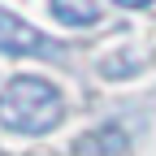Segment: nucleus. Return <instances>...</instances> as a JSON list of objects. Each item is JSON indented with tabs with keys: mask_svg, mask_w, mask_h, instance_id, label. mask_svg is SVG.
Listing matches in <instances>:
<instances>
[{
	"mask_svg": "<svg viewBox=\"0 0 156 156\" xmlns=\"http://www.w3.org/2000/svg\"><path fill=\"white\" fill-rule=\"evenodd\" d=\"M52 13H56V22H65V26H95L100 22V9H95L91 0H52Z\"/></svg>",
	"mask_w": 156,
	"mask_h": 156,
	"instance_id": "3",
	"label": "nucleus"
},
{
	"mask_svg": "<svg viewBox=\"0 0 156 156\" xmlns=\"http://www.w3.org/2000/svg\"><path fill=\"white\" fill-rule=\"evenodd\" d=\"M65 117V100L48 78H35V74H17L13 83L0 95V122L5 130L17 134H48L61 126Z\"/></svg>",
	"mask_w": 156,
	"mask_h": 156,
	"instance_id": "1",
	"label": "nucleus"
},
{
	"mask_svg": "<svg viewBox=\"0 0 156 156\" xmlns=\"http://www.w3.org/2000/svg\"><path fill=\"white\" fill-rule=\"evenodd\" d=\"M0 52H9V56H56V44L44 30H35L30 22H22L17 13L0 9Z\"/></svg>",
	"mask_w": 156,
	"mask_h": 156,
	"instance_id": "2",
	"label": "nucleus"
},
{
	"mask_svg": "<svg viewBox=\"0 0 156 156\" xmlns=\"http://www.w3.org/2000/svg\"><path fill=\"white\" fill-rule=\"evenodd\" d=\"M113 5H122V9H147L152 0H113Z\"/></svg>",
	"mask_w": 156,
	"mask_h": 156,
	"instance_id": "4",
	"label": "nucleus"
}]
</instances>
